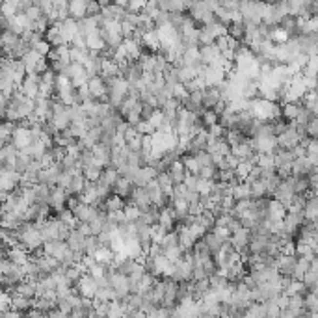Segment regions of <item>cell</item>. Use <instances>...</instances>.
Masks as SVG:
<instances>
[{
	"label": "cell",
	"instance_id": "7c38bea8",
	"mask_svg": "<svg viewBox=\"0 0 318 318\" xmlns=\"http://www.w3.org/2000/svg\"><path fill=\"white\" fill-rule=\"evenodd\" d=\"M168 175H169V179H171V182H173L175 186L184 184V180H186V177H188V171H186V168H184V162H182V159L175 160V162L169 166Z\"/></svg>",
	"mask_w": 318,
	"mask_h": 318
},
{
	"label": "cell",
	"instance_id": "cb8c5ba5",
	"mask_svg": "<svg viewBox=\"0 0 318 318\" xmlns=\"http://www.w3.org/2000/svg\"><path fill=\"white\" fill-rule=\"evenodd\" d=\"M19 0H11V2H2V6H0V13H2V17H8V19H15L17 15H19Z\"/></svg>",
	"mask_w": 318,
	"mask_h": 318
},
{
	"label": "cell",
	"instance_id": "ba28073f",
	"mask_svg": "<svg viewBox=\"0 0 318 318\" xmlns=\"http://www.w3.org/2000/svg\"><path fill=\"white\" fill-rule=\"evenodd\" d=\"M40 84H41V77L38 73H30L24 82L19 86V90L24 93V97H28V99H38L40 97Z\"/></svg>",
	"mask_w": 318,
	"mask_h": 318
},
{
	"label": "cell",
	"instance_id": "1f68e13d",
	"mask_svg": "<svg viewBox=\"0 0 318 318\" xmlns=\"http://www.w3.org/2000/svg\"><path fill=\"white\" fill-rule=\"evenodd\" d=\"M24 151H26V153H28L34 160H41L45 155H47V151H49V149L45 147V143L40 139V141H34L30 147H28V149H24Z\"/></svg>",
	"mask_w": 318,
	"mask_h": 318
},
{
	"label": "cell",
	"instance_id": "74e56055",
	"mask_svg": "<svg viewBox=\"0 0 318 318\" xmlns=\"http://www.w3.org/2000/svg\"><path fill=\"white\" fill-rule=\"evenodd\" d=\"M201 119H203V125H205V129H210V127L218 125L219 116L216 114V112H214V110H205V114L201 116Z\"/></svg>",
	"mask_w": 318,
	"mask_h": 318
},
{
	"label": "cell",
	"instance_id": "d4e9b609",
	"mask_svg": "<svg viewBox=\"0 0 318 318\" xmlns=\"http://www.w3.org/2000/svg\"><path fill=\"white\" fill-rule=\"evenodd\" d=\"M225 139H227V143L231 145V149H233V147H237L240 143L248 141L249 138L242 132V130L235 129V130H227V132H225Z\"/></svg>",
	"mask_w": 318,
	"mask_h": 318
},
{
	"label": "cell",
	"instance_id": "4dcf8cb0",
	"mask_svg": "<svg viewBox=\"0 0 318 318\" xmlns=\"http://www.w3.org/2000/svg\"><path fill=\"white\" fill-rule=\"evenodd\" d=\"M45 40L52 45V49H58V47H61V45H65V41H63V38H61L60 30H58L56 26H50L49 32H47V36H45Z\"/></svg>",
	"mask_w": 318,
	"mask_h": 318
},
{
	"label": "cell",
	"instance_id": "bcb514c9",
	"mask_svg": "<svg viewBox=\"0 0 318 318\" xmlns=\"http://www.w3.org/2000/svg\"><path fill=\"white\" fill-rule=\"evenodd\" d=\"M136 130H138L139 134H143V136H153V134H155V127L145 119H141L138 125H136Z\"/></svg>",
	"mask_w": 318,
	"mask_h": 318
},
{
	"label": "cell",
	"instance_id": "816d5d0a",
	"mask_svg": "<svg viewBox=\"0 0 318 318\" xmlns=\"http://www.w3.org/2000/svg\"><path fill=\"white\" fill-rule=\"evenodd\" d=\"M190 100L196 104V106H203V90H198L194 93H190Z\"/></svg>",
	"mask_w": 318,
	"mask_h": 318
},
{
	"label": "cell",
	"instance_id": "4fadbf2b",
	"mask_svg": "<svg viewBox=\"0 0 318 318\" xmlns=\"http://www.w3.org/2000/svg\"><path fill=\"white\" fill-rule=\"evenodd\" d=\"M91 151H93V157L97 160V164H99L102 169H106L112 166V147L104 145V143H97Z\"/></svg>",
	"mask_w": 318,
	"mask_h": 318
},
{
	"label": "cell",
	"instance_id": "9c48e42d",
	"mask_svg": "<svg viewBox=\"0 0 318 318\" xmlns=\"http://www.w3.org/2000/svg\"><path fill=\"white\" fill-rule=\"evenodd\" d=\"M67 199H69V194H67V190L60 188V186H54V188H50V209L54 210L56 214L61 212L63 209H67Z\"/></svg>",
	"mask_w": 318,
	"mask_h": 318
},
{
	"label": "cell",
	"instance_id": "6da1fadb",
	"mask_svg": "<svg viewBox=\"0 0 318 318\" xmlns=\"http://www.w3.org/2000/svg\"><path fill=\"white\" fill-rule=\"evenodd\" d=\"M17 235V240H19V246L22 249H26L28 253H36L43 248V237H41V231L34 227V223H24L22 227L15 233Z\"/></svg>",
	"mask_w": 318,
	"mask_h": 318
},
{
	"label": "cell",
	"instance_id": "f5cc1de1",
	"mask_svg": "<svg viewBox=\"0 0 318 318\" xmlns=\"http://www.w3.org/2000/svg\"><path fill=\"white\" fill-rule=\"evenodd\" d=\"M77 231H79L80 235H84V237H86V238H88V237H91V235H93V231H91L90 223H79V227H77Z\"/></svg>",
	"mask_w": 318,
	"mask_h": 318
},
{
	"label": "cell",
	"instance_id": "f1b7e54d",
	"mask_svg": "<svg viewBox=\"0 0 318 318\" xmlns=\"http://www.w3.org/2000/svg\"><path fill=\"white\" fill-rule=\"evenodd\" d=\"M56 218L60 219L61 223L69 225L71 229H77V227H79V219H77L75 212H73L71 209H63L61 212H58V214H56Z\"/></svg>",
	"mask_w": 318,
	"mask_h": 318
},
{
	"label": "cell",
	"instance_id": "7dc6e473",
	"mask_svg": "<svg viewBox=\"0 0 318 318\" xmlns=\"http://www.w3.org/2000/svg\"><path fill=\"white\" fill-rule=\"evenodd\" d=\"M164 121H166V118H164V112L162 110H157L153 116H151V119H149V123L155 127V130H159L162 125H164Z\"/></svg>",
	"mask_w": 318,
	"mask_h": 318
},
{
	"label": "cell",
	"instance_id": "b9f144b4",
	"mask_svg": "<svg viewBox=\"0 0 318 318\" xmlns=\"http://www.w3.org/2000/svg\"><path fill=\"white\" fill-rule=\"evenodd\" d=\"M216 43V38L212 36V32L207 28V26H201V34H199V45L205 47V45H214Z\"/></svg>",
	"mask_w": 318,
	"mask_h": 318
},
{
	"label": "cell",
	"instance_id": "ffe728a7",
	"mask_svg": "<svg viewBox=\"0 0 318 318\" xmlns=\"http://www.w3.org/2000/svg\"><path fill=\"white\" fill-rule=\"evenodd\" d=\"M285 216H287V209L279 203V201H276V199L272 198L268 203V219L270 221H281V219H285Z\"/></svg>",
	"mask_w": 318,
	"mask_h": 318
},
{
	"label": "cell",
	"instance_id": "7402d4cb",
	"mask_svg": "<svg viewBox=\"0 0 318 318\" xmlns=\"http://www.w3.org/2000/svg\"><path fill=\"white\" fill-rule=\"evenodd\" d=\"M303 216H305V221H318V198L309 196L305 209H303Z\"/></svg>",
	"mask_w": 318,
	"mask_h": 318
},
{
	"label": "cell",
	"instance_id": "3957f363",
	"mask_svg": "<svg viewBox=\"0 0 318 318\" xmlns=\"http://www.w3.org/2000/svg\"><path fill=\"white\" fill-rule=\"evenodd\" d=\"M268 4H258V2H240V15L244 22L251 24H262L264 22V13H266Z\"/></svg>",
	"mask_w": 318,
	"mask_h": 318
},
{
	"label": "cell",
	"instance_id": "5bb4252c",
	"mask_svg": "<svg viewBox=\"0 0 318 318\" xmlns=\"http://www.w3.org/2000/svg\"><path fill=\"white\" fill-rule=\"evenodd\" d=\"M49 123H52V125H54V129L58 130V132H63V130L71 129L73 119H71L69 108L63 110V112H58V114H54V116H52V119H50Z\"/></svg>",
	"mask_w": 318,
	"mask_h": 318
},
{
	"label": "cell",
	"instance_id": "c3c4849f",
	"mask_svg": "<svg viewBox=\"0 0 318 318\" xmlns=\"http://www.w3.org/2000/svg\"><path fill=\"white\" fill-rule=\"evenodd\" d=\"M36 6H38V8L43 11V15H47V17H49L50 13H54V2H50V0H38Z\"/></svg>",
	"mask_w": 318,
	"mask_h": 318
},
{
	"label": "cell",
	"instance_id": "8d00e7d4",
	"mask_svg": "<svg viewBox=\"0 0 318 318\" xmlns=\"http://www.w3.org/2000/svg\"><path fill=\"white\" fill-rule=\"evenodd\" d=\"M125 212V218H127V223H136L139 218H141V210L138 207H134V205H129L127 203V207L123 209Z\"/></svg>",
	"mask_w": 318,
	"mask_h": 318
},
{
	"label": "cell",
	"instance_id": "f546056e",
	"mask_svg": "<svg viewBox=\"0 0 318 318\" xmlns=\"http://www.w3.org/2000/svg\"><path fill=\"white\" fill-rule=\"evenodd\" d=\"M201 240L207 244V248L210 249V253H212V255H216L219 249H221V246L225 244V242H221V240H219L218 237L214 235V233H207V235H205V237H203Z\"/></svg>",
	"mask_w": 318,
	"mask_h": 318
},
{
	"label": "cell",
	"instance_id": "f35d334b",
	"mask_svg": "<svg viewBox=\"0 0 318 318\" xmlns=\"http://www.w3.org/2000/svg\"><path fill=\"white\" fill-rule=\"evenodd\" d=\"M179 79H180V84H188V82L198 80V73H196V69H192V67H180Z\"/></svg>",
	"mask_w": 318,
	"mask_h": 318
},
{
	"label": "cell",
	"instance_id": "ee69618b",
	"mask_svg": "<svg viewBox=\"0 0 318 318\" xmlns=\"http://www.w3.org/2000/svg\"><path fill=\"white\" fill-rule=\"evenodd\" d=\"M305 132L311 139H318V116H313L309 119L307 127H305Z\"/></svg>",
	"mask_w": 318,
	"mask_h": 318
},
{
	"label": "cell",
	"instance_id": "db71d44e",
	"mask_svg": "<svg viewBox=\"0 0 318 318\" xmlns=\"http://www.w3.org/2000/svg\"><path fill=\"white\" fill-rule=\"evenodd\" d=\"M43 318H49V315H43Z\"/></svg>",
	"mask_w": 318,
	"mask_h": 318
},
{
	"label": "cell",
	"instance_id": "52a82bcc",
	"mask_svg": "<svg viewBox=\"0 0 318 318\" xmlns=\"http://www.w3.org/2000/svg\"><path fill=\"white\" fill-rule=\"evenodd\" d=\"M75 288H77V292H79L82 298L95 299V294H97V290H99V285H97V281L91 278L90 274H84Z\"/></svg>",
	"mask_w": 318,
	"mask_h": 318
},
{
	"label": "cell",
	"instance_id": "f907efd6",
	"mask_svg": "<svg viewBox=\"0 0 318 318\" xmlns=\"http://www.w3.org/2000/svg\"><path fill=\"white\" fill-rule=\"evenodd\" d=\"M198 184H199V175H188L186 180H184V186L190 192H198Z\"/></svg>",
	"mask_w": 318,
	"mask_h": 318
},
{
	"label": "cell",
	"instance_id": "f6af8a7d",
	"mask_svg": "<svg viewBox=\"0 0 318 318\" xmlns=\"http://www.w3.org/2000/svg\"><path fill=\"white\" fill-rule=\"evenodd\" d=\"M196 160L199 162V166H201V168H207V166H216V164H214V160H212V155H210V153H207V151H201V153H198V155H196Z\"/></svg>",
	"mask_w": 318,
	"mask_h": 318
},
{
	"label": "cell",
	"instance_id": "d6a6232c",
	"mask_svg": "<svg viewBox=\"0 0 318 318\" xmlns=\"http://www.w3.org/2000/svg\"><path fill=\"white\" fill-rule=\"evenodd\" d=\"M36 196H38V205H49L50 201V186L47 184H36Z\"/></svg>",
	"mask_w": 318,
	"mask_h": 318
},
{
	"label": "cell",
	"instance_id": "484cf974",
	"mask_svg": "<svg viewBox=\"0 0 318 318\" xmlns=\"http://www.w3.org/2000/svg\"><path fill=\"white\" fill-rule=\"evenodd\" d=\"M86 184H88V180H86V177H84L82 173H80V175H75L69 190H67V194H69V196H80V194L86 190Z\"/></svg>",
	"mask_w": 318,
	"mask_h": 318
},
{
	"label": "cell",
	"instance_id": "4316f807",
	"mask_svg": "<svg viewBox=\"0 0 318 318\" xmlns=\"http://www.w3.org/2000/svg\"><path fill=\"white\" fill-rule=\"evenodd\" d=\"M40 58L41 56L34 49L28 50V52L22 56V63H24V67H26V73H28V75H30V73H36V67H38Z\"/></svg>",
	"mask_w": 318,
	"mask_h": 318
},
{
	"label": "cell",
	"instance_id": "d6986e66",
	"mask_svg": "<svg viewBox=\"0 0 318 318\" xmlns=\"http://www.w3.org/2000/svg\"><path fill=\"white\" fill-rule=\"evenodd\" d=\"M67 246H69V249L71 251H75V253H84L86 237L80 235L77 229H73V231H71V237L67 238ZM84 255H86V253H84Z\"/></svg>",
	"mask_w": 318,
	"mask_h": 318
},
{
	"label": "cell",
	"instance_id": "ab89813d",
	"mask_svg": "<svg viewBox=\"0 0 318 318\" xmlns=\"http://www.w3.org/2000/svg\"><path fill=\"white\" fill-rule=\"evenodd\" d=\"M168 229L166 227H162L160 223H157V225H153V244H162L164 242V238L168 237Z\"/></svg>",
	"mask_w": 318,
	"mask_h": 318
},
{
	"label": "cell",
	"instance_id": "277c9868",
	"mask_svg": "<svg viewBox=\"0 0 318 318\" xmlns=\"http://www.w3.org/2000/svg\"><path fill=\"white\" fill-rule=\"evenodd\" d=\"M20 180H22V175L17 173L15 169H6L2 168L0 171V188L2 192H15V190L20 186Z\"/></svg>",
	"mask_w": 318,
	"mask_h": 318
},
{
	"label": "cell",
	"instance_id": "5b68a950",
	"mask_svg": "<svg viewBox=\"0 0 318 318\" xmlns=\"http://www.w3.org/2000/svg\"><path fill=\"white\" fill-rule=\"evenodd\" d=\"M88 88H90L91 97L100 102H108V84L102 77H93L88 80Z\"/></svg>",
	"mask_w": 318,
	"mask_h": 318
},
{
	"label": "cell",
	"instance_id": "603a6c76",
	"mask_svg": "<svg viewBox=\"0 0 318 318\" xmlns=\"http://www.w3.org/2000/svg\"><path fill=\"white\" fill-rule=\"evenodd\" d=\"M219 125L223 127L225 130H235L238 129V114H233V112H229L225 110L221 116H219Z\"/></svg>",
	"mask_w": 318,
	"mask_h": 318
},
{
	"label": "cell",
	"instance_id": "7a4b0ae2",
	"mask_svg": "<svg viewBox=\"0 0 318 318\" xmlns=\"http://www.w3.org/2000/svg\"><path fill=\"white\" fill-rule=\"evenodd\" d=\"M130 84L127 80L119 77V79L112 80L108 84V104L112 108H121V104L125 102V99L129 97Z\"/></svg>",
	"mask_w": 318,
	"mask_h": 318
},
{
	"label": "cell",
	"instance_id": "8fae6325",
	"mask_svg": "<svg viewBox=\"0 0 318 318\" xmlns=\"http://www.w3.org/2000/svg\"><path fill=\"white\" fill-rule=\"evenodd\" d=\"M19 159V151L13 143H8V145H2V151H0V162H2V168L6 169H13L15 168V162Z\"/></svg>",
	"mask_w": 318,
	"mask_h": 318
},
{
	"label": "cell",
	"instance_id": "d590c367",
	"mask_svg": "<svg viewBox=\"0 0 318 318\" xmlns=\"http://www.w3.org/2000/svg\"><path fill=\"white\" fill-rule=\"evenodd\" d=\"M233 198L237 199V201H244V199H251V186L246 184V182H242L238 184L237 188L233 190Z\"/></svg>",
	"mask_w": 318,
	"mask_h": 318
},
{
	"label": "cell",
	"instance_id": "8992f818",
	"mask_svg": "<svg viewBox=\"0 0 318 318\" xmlns=\"http://www.w3.org/2000/svg\"><path fill=\"white\" fill-rule=\"evenodd\" d=\"M127 203L138 207V209L141 210V214H143V212H149V210L153 209V201H151V198H149L147 188H134V192H132V196H130V199Z\"/></svg>",
	"mask_w": 318,
	"mask_h": 318
},
{
	"label": "cell",
	"instance_id": "2e32d148",
	"mask_svg": "<svg viewBox=\"0 0 318 318\" xmlns=\"http://www.w3.org/2000/svg\"><path fill=\"white\" fill-rule=\"evenodd\" d=\"M199 52H201V61L209 67L212 65L218 56H221V50L218 49V45L214 43V45H205V47H199Z\"/></svg>",
	"mask_w": 318,
	"mask_h": 318
},
{
	"label": "cell",
	"instance_id": "ac0fdd59",
	"mask_svg": "<svg viewBox=\"0 0 318 318\" xmlns=\"http://www.w3.org/2000/svg\"><path fill=\"white\" fill-rule=\"evenodd\" d=\"M281 108H283V119L292 123L298 119L299 112L303 110V102H285Z\"/></svg>",
	"mask_w": 318,
	"mask_h": 318
},
{
	"label": "cell",
	"instance_id": "44dd1931",
	"mask_svg": "<svg viewBox=\"0 0 318 318\" xmlns=\"http://www.w3.org/2000/svg\"><path fill=\"white\" fill-rule=\"evenodd\" d=\"M134 184L130 182V180H127V179H123L121 177L119 180H118V184L114 186V194L116 196H119L121 199H125V201H129L130 199V196H132V192H134Z\"/></svg>",
	"mask_w": 318,
	"mask_h": 318
},
{
	"label": "cell",
	"instance_id": "7bdbcfd3",
	"mask_svg": "<svg viewBox=\"0 0 318 318\" xmlns=\"http://www.w3.org/2000/svg\"><path fill=\"white\" fill-rule=\"evenodd\" d=\"M214 184L216 182H212V180H205L199 177V184H198V194L199 196H210L212 194V190H214Z\"/></svg>",
	"mask_w": 318,
	"mask_h": 318
},
{
	"label": "cell",
	"instance_id": "836d02e7",
	"mask_svg": "<svg viewBox=\"0 0 318 318\" xmlns=\"http://www.w3.org/2000/svg\"><path fill=\"white\" fill-rule=\"evenodd\" d=\"M100 249V242H99V237H95V235H91L86 238V246H84V253L88 255V257H95V253Z\"/></svg>",
	"mask_w": 318,
	"mask_h": 318
},
{
	"label": "cell",
	"instance_id": "e0dca14e",
	"mask_svg": "<svg viewBox=\"0 0 318 318\" xmlns=\"http://www.w3.org/2000/svg\"><path fill=\"white\" fill-rule=\"evenodd\" d=\"M69 17L75 20H82L88 17V2L84 0H73L69 2Z\"/></svg>",
	"mask_w": 318,
	"mask_h": 318
},
{
	"label": "cell",
	"instance_id": "60d3db41",
	"mask_svg": "<svg viewBox=\"0 0 318 318\" xmlns=\"http://www.w3.org/2000/svg\"><path fill=\"white\" fill-rule=\"evenodd\" d=\"M257 166L258 168H276V157H274V153L257 155Z\"/></svg>",
	"mask_w": 318,
	"mask_h": 318
},
{
	"label": "cell",
	"instance_id": "e575fe53",
	"mask_svg": "<svg viewBox=\"0 0 318 318\" xmlns=\"http://www.w3.org/2000/svg\"><path fill=\"white\" fill-rule=\"evenodd\" d=\"M182 162H184V168H186V171H188V175H199L201 166H199V162L196 160V157L186 155V157H182Z\"/></svg>",
	"mask_w": 318,
	"mask_h": 318
},
{
	"label": "cell",
	"instance_id": "83f0119b",
	"mask_svg": "<svg viewBox=\"0 0 318 318\" xmlns=\"http://www.w3.org/2000/svg\"><path fill=\"white\" fill-rule=\"evenodd\" d=\"M100 179L104 180L106 184H108L110 188L114 190V186L118 184V180L121 179V175H119V169H116L114 166H110V168H106L104 171H102V177Z\"/></svg>",
	"mask_w": 318,
	"mask_h": 318
},
{
	"label": "cell",
	"instance_id": "9a60e30c",
	"mask_svg": "<svg viewBox=\"0 0 318 318\" xmlns=\"http://www.w3.org/2000/svg\"><path fill=\"white\" fill-rule=\"evenodd\" d=\"M219 100H221L219 88H207V90H203V108L205 110H214L218 106Z\"/></svg>",
	"mask_w": 318,
	"mask_h": 318
},
{
	"label": "cell",
	"instance_id": "30bf717a",
	"mask_svg": "<svg viewBox=\"0 0 318 318\" xmlns=\"http://www.w3.org/2000/svg\"><path fill=\"white\" fill-rule=\"evenodd\" d=\"M11 143L17 147V151L28 149L32 143H34L32 134H30V129H28V127H24V125H19V127L15 129V132H13V139H11Z\"/></svg>",
	"mask_w": 318,
	"mask_h": 318
},
{
	"label": "cell",
	"instance_id": "681fc988",
	"mask_svg": "<svg viewBox=\"0 0 318 318\" xmlns=\"http://www.w3.org/2000/svg\"><path fill=\"white\" fill-rule=\"evenodd\" d=\"M212 233H214V235H216L221 242H229V240H231V237H233V235H231V231H229L227 227H219V225H216Z\"/></svg>",
	"mask_w": 318,
	"mask_h": 318
}]
</instances>
